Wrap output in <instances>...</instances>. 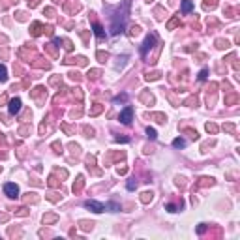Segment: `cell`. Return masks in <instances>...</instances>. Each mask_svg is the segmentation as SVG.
<instances>
[{
	"label": "cell",
	"mask_w": 240,
	"mask_h": 240,
	"mask_svg": "<svg viewBox=\"0 0 240 240\" xmlns=\"http://www.w3.org/2000/svg\"><path fill=\"white\" fill-rule=\"evenodd\" d=\"M128 13H130V0H126L122 8L120 6L116 8V11L113 15V21H111V34H113V36H118L120 32H124Z\"/></svg>",
	"instance_id": "cell-1"
},
{
	"label": "cell",
	"mask_w": 240,
	"mask_h": 240,
	"mask_svg": "<svg viewBox=\"0 0 240 240\" xmlns=\"http://www.w3.org/2000/svg\"><path fill=\"white\" fill-rule=\"evenodd\" d=\"M156 45H158V38H156L154 34H148V36L145 38V42H143V45H141V54H143V58L148 57V51L154 49Z\"/></svg>",
	"instance_id": "cell-2"
},
{
	"label": "cell",
	"mask_w": 240,
	"mask_h": 240,
	"mask_svg": "<svg viewBox=\"0 0 240 240\" xmlns=\"http://www.w3.org/2000/svg\"><path fill=\"white\" fill-rule=\"evenodd\" d=\"M30 30H32V34L34 38L36 36H39V34H43V32H47V34H53V27H43L42 23H32V27H30Z\"/></svg>",
	"instance_id": "cell-3"
},
{
	"label": "cell",
	"mask_w": 240,
	"mask_h": 240,
	"mask_svg": "<svg viewBox=\"0 0 240 240\" xmlns=\"http://www.w3.org/2000/svg\"><path fill=\"white\" fill-rule=\"evenodd\" d=\"M4 193H6L9 199H17L19 197V186H17V184H13V182L4 184Z\"/></svg>",
	"instance_id": "cell-4"
},
{
	"label": "cell",
	"mask_w": 240,
	"mask_h": 240,
	"mask_svg": "<svg viewBox=\"0 0 240 240\" xmlns=\"http://www.w3.org/2000/svg\"><path fill=\"white\" fill-rule=\"evenodd\" d=\"M131 118H133V107H126L124 111L118 115V120L122 122V124H131Z\"/></svg>",
	"instance_id": "cell-5"
},
{
	"label": "cell",
	"mask_w": 240,
	"mask_h": 240,
	"mask_svg": "<svg viewBox=\"0 0 240 240\" xmlns=\"http://www.w3.org/2000/svg\"><path fill=\"white\" fill-rule=\"evenodd\" d=\"M85 206L88 208V210L96 212V214H101V212L105 210V205H101V203H98V201H86V203H85Z\"/></svg>",
	"instance_id": "cell-6"
},
{
	"label": "cell",
	"mask_w": 240,
	"mask_h": 240,
	"mask_svg": "<svg viewBox=\"0 0 240 240\" xmlns=\"http://www.w3.org/2000/svg\"><path fill=\"white\" fill-rule=\"evenodd\" d=\"M8 111H9V115H17L19 111H21V100H19V98H13V100H9Z\"/></svg>",
	"instance_id": "cell-7"
},
{
	"label": "cell",
	"mask_w": 240,
	"mask_h": 240,
	"mask_svg": "<svg viewBox=\"0 0 240 240\" xmlns=\"http://www.w3.org/2000/svg\"><path fill=\"white\" fill-rule=\"evenodd\" d=\"M92 28H94V34H96V38H98V39H105V30H103V27H101L100 23H94V24H92Z\"/></svg>",
	"instance_id": "cell-8"
},
{
	"label": "cell",
	"mask_w": 240,
	"mask_h": 240,
	"mask_svg": "<svg viewBox=\"0 0 240 240\" xmlns=\"http://www.w3.org/2000/svg\"><path fill=\"white\" fill-rule=\"evenodd\" d=\"M182 11L184 13H190L191 11V9H193V4H191V0H182Z\"/></svg>",
	"instance_id": "cell-9"
},
{
	"label": "cell",
	"mask_w": 240,
	"mask_h": 240,
	"mask_svg": "<svg viewBox=\"0 0 240 240\" xmlns=\"http://www.w3.org/2000/svg\"><path fill=\"white\" fill-rule=\"evenodd\" d=\"M83 186H85V178H83V176H77V182L73 184V191H75V193L81 191V190H83Z\"/></svg>",
	"instance_id": "cell-10"
},
{
	"label": "cell",
	"mask_w": 240,
	"mask_h": 240,
	"mask_svg": "<svg viewBox=\"0 0 240 240\" xmlns=\"http://www.w3.org/2000/svg\"><path fill=\"white\" fill-rule=\"evenodd\" d=\"M58 219V216L57 214H47V216H43V223L47 225V223H54Z\"/></svg>",
	"instance_id": "cell-11"
},
{
	"label": "cell",
	"mask_w": 240,
	"mask_h": 240,
	"mask_svg": "<svg viewBox=\"0 0 240 240\" xmlns=\"http://www.w3.org/2000/svg\"><path fill=\"white\" fill-rule=\"evenodd\" d=\"M105 210L118 212V210H120V205H118V203H107V205H105Z\"/></svg>",
	"instance_id": "cell-12"
},
{
	"label": "cell",
	"mask_w": 240,
	"mask_h": 240,
	"mask_svg": "<svg viewBox=\"0 0 240 240\" xmlns=\"http://www.w3.org/2000/svg\"><path fill=\"white\" fill-rule=\"evenodd\" d=\"M6 79H8V69L6 66L0 64V83H6Z\"/></svg>",
	"instance_id": "cell-13"
},
{
	"label": "cell",
	"mask_w": 240,
	"mask_h": 240,
	"mask_svg": "<svg viewBox=\"0 0 240 240\" xmlns=\"http://www.w3.org/2000/svg\"><path fill=\"white\" fill-rule=\"evenodd\" d=\"M141 100L145 101L146 105H152V103H154V98H152V94H146V92H145V94H141Z\"/></svg>",
	"instance_id": "cell-14"
},
{
	"label": "cell",
	"mask_w": 240,
	"mask_h": 240,
	"mask_svg": "<svg viewBox=\"0 0 240 240\" xmlns=\"http://www.w3.org/2000/svg\"><path fill=\"white\" fill-rule=\"evenodd\" d=\"M101 111H103V105H100V103H96L94 107H92V111H90V116H96V115H100Z\"/></svg>",
	"instance_id": "cell-15"
},
{
	"label": "cell",
	"mask_w": 240,
	"mask_h": 240,
	"mask_svg": "<svg viewBox=\"0 0 240 240\" xmlns=\"http://www.w3.org/2000/svg\"><path fill=\"white\" fill-rule=\"evenodd\" d=\"M152 197H154V193H152V191H145V193L141 195V201H143V203H150Z\"/></svg>",
	"instance_id": "cell-16"
},
{
	"label": "cell",
	"mask_w": 240,
	"mask_h": 240,
	"mask_svg": "<svg viewBox=\"0 0 240 240\" xmlns=\"http://www.w3.org/2000/svg\"><path fill=\"white\" fill-rule=\"evenodd\" d=\"M203 6H205V9H214V8L218 6V0H205Z\"/></svg>",
	"instance_id": "cell-17"
},
{
	"label": "cell",
	"mask_w": 240,
	"mask_h": 240,
	"mask_svg": "<svg viewBox=\"0 0 240 240\" xmlns=\"http://www.w3.org/2000/svg\"><path fill=\"white\" fill-rule=\"evenodd\" d=\"M173 146H175V148H184V146H186V141L178 137V139H175V141H173Z\"/></svg>",
	"instance_id": "cell-18"
},
{
	"label": "cell",
	"mask_w": 240,
	"mask_h": 240,
	"mask_svg": "<svg viewBox=\"0 0 240 240\" xmlns=\"http://www.w3.org/2000/svg\"><path fill=\"white\" fill-rule=\"evenodd\" d=\"M178 24H180V19H178V17H175V19H171V21L167 23V28H169V30H173L175 27H178Z\"/></svg>",
	"instance_id": "cell-19"
},
{
	"label": "cell",
	"mask_w": 240,
	"mask_h": 240,
	"mask_svg": "<svg viewBox=\"0 0 240 240\" xmlns=\"http://www.w3.org/2000/svg\"><path fill=\"white\" fill-rule=\"evenodd\" d=\"M216 47H218V49H227V47H229V42H227V39H218V42H216Z\"/></svg>",
	"instance_id": "cell-20"
},
{
	"label": "cell",
	"mask_w": 240,
	"mask_h": 240,
	"mask_svg": "<svg viewBox=\"0 0 240 240\" xmlns=\"http://www.w3.org/2000/svg\"><path fill=\"white\" fill-rule=\"evenodd\" d=\"M236 100H238V96L236 94H231V96H227V98H225V103L227 105H233V103H236Z\"/></svg>",
	"instance_id": "cell-21"
},
{
	"label": "cell",
	"mask_w": 240,
	"mask_h": 240,
	"mask_svg": "<svg viewBox=\"0 0 240 240\" xmlns=\"http://www.w3.org/2000/svg\"><path fill=\"white\" fill-rule=\"evenodd\" d=\"M206 131H208V133H218V126L212 124V122H208V124H206Z\"/></svg>",
	"instance_id": "cell-22"
},
{
	"label": "cell",
	"mask_w": 240,
	"mask_h": 240,
	"mask_svg": "<svg viewBox=\"0 0 240 240\" xmlns=\"http://www.w3.org/2000/svg\"><path fill=\"white\" fill-rule=\"evenodd\" d=\"M146 135H148V139H152V141H154L156 137H158V133H156L154 128H146Z\"/></svg>",
	"instance_id": "cell-23"
},
{
	"label": "cell",
	"mask_w": 240,
	"mask_h": 240,
	"mask_svg": "<svg viewBox=\"0 0 240 240\" xmlns=\"http://www.w3.org/2000/svg\"><path fill=\"white\" fill-rule=\"evenodd\" d=\"M160 77H161L160 71H154V73H148V75H146V81H156V79H160Z\"/></svg>",
	"instance_id": "cell-24"
},
{
	"label": "cell",
	"mask_w": 240,
	"mask_h": 240,
	"mask_svg": "<svg viewBox=\"0 0 240 240\" xmlns=\"http://www.w3.org/2000/svg\"><path fill=\"white\" fill-rule=\"evenodd\" d=\"M113 101H115V103H124V101H128V94H120V96H116Z\"/></svg>",
	"instance_id": "cell-25"
},
{
	"label": "cell",
	"mask_w": 240,
	"mask_h": 240,
	"mask_svg": "<svg viewBox=\"0 0 240 240\" xmlns=\"http://www.w3.org/2000/svg\"><path fill=\"white\" fill-rule=\"evenodd\" d=\"M152 118H156V122H161V124H163V122H165V115H161V113H154V115H152Z\"/></svg>",
	"instance_id": "cell-26"
},
{
	"label": "cell",
	"mask_w": 240,
	"mask_h": 240,
	"mask_svg": "<svg viewBox=\"0 0 240 240\" xmlns=\"http://www.w3.org/2000/svg\"><path fill=\"white\" fill-rule=\"evenodd\" d=\"M100 73H101L100 69H92V71H88V79H98Z\"/></svg>",
	"instance_id": "cell-27"
},
{
	"label": "cell",
	"mask_w": 240,
	"mask_h": 240,
	"mask_svg": "<svg viewBox=\"0 0 240 240\" xmlns=\"http://www.w3.org/2000/svg\"><path fill=\"white\" fill-rule=\"evenodd\" d=\"M96 57L100 58V62H105V60L109 58V54H107V53H103V51H98V54H96Z\"/></svg>",
	"instance_id": "cell-28"
},
{
	"label": "cell",
	"mask_w": 240,
	"mask_h": 240,
	"mask_svg": "<svg viewBox=\"0 0 240 240\" xmlns=\"http://www.w3.org/2000/svg\"><path fill=\"white\" fill-rule=\"evenodd\" d=\"M165 208H167V210H169V212H176V210H178V208H182V205H180V206H178V205H173V203H169V205H167Z\"/></svg>",
	"instance_id": "cell-29"
},
{
	"label": "cell",
	"mask_w": 240,
	"mask_h": 240,
	"mask_svg": "<svg viewBox=\"0 0 240 240\" xmlns=\"http://www.w3.org/2000/svg\"><path fill=\"white\" fill-rule=\"evenodd\" d=\"M49 186L51 188H60V182H57V178H54V176H51L49 178Z\"/></svg>",
	"instance_id": "cell-30"
},
{
	"label": "cell",
	"mask_w": 240,
	"mask_h": 240,
	"mask_svg": "<svg viewBox=\"0 0 240 240\" xmlns=\"http://www.w3.org/2000/svg\"><path fill=\"white\" fill-rule=\"evenodd\" d=\"M208 77V69L205 68V69H201V73H199V81H205Z\"/></svg>",
	"instance_id": "cell-31"
},
{
	"label": "cell",
	"mask_w": 240,
	"mask_h": 240,
	"mask_svg": "<svg viewBox=\"0 0 240 240\" xmlns=\"http://www.w3.org/2000/svg\"><path fill=\"white\" fill-rule=\"evenodd\" d=\"M92 225H94L92 221H90V223H88V221H81V227H83L85 231H88V229H92Z\"/></svg>",
	"instance_id": "cell-32"
},
{
	"label": "cell",
	"mask_w": 240,
	"mask_h": 240,
	"mask_svg": "<svg viewBox=\"0 0 240 240\" xmlns=\"http://www.w3.org/2000/svg\"><path fill=\"white\" fill-rule=\"evenodd\" d=\"M135 188H137V182H133V180H130V182H128V190H130V191H133Z\"/></svg>",
	"instance_id": "cell-33"
},
{
	"label": "cell",
	"mask_w": 240,
	"mask_h": 240,
	"mask_svg": "<svg viewBox=\"0 0 240 240\" xmlns=\"http://www.w3.org/2000/svg\"><path fill=\"white\" fill-rule=\"evenodd\" d=\"M205 231H206V225H205V223H201V225L197 227V233H199V234H203Z\"/></svg>",
	"instance_id": "cell-34"
},
{
	"label": "cell",
	"mask_w": 240,
	"mask_h": 240,
	"mask_svg": "<svg viewBox=\"0 0 240 240\" xmlns=\"http://www.w3.org/2000/svg\"><path fill=\"white\" fill-rule=\"evenodd\" d=\"M186 133H190V137H191V139H197V131H193V130H186Z\"/></svg>",
	"instance_id": "cell-35"
},
{
	"label": "cell",
	"mask_w": 240,
	"mask_h": 240,
	"mask_svg": "<svg viewBox=\"0 0 240 240\" xmlns=\"http://www.w3.org/2000/svg\"><path fill=\"white\" fill-rule=\"evenodd\" d=\"M17 216H28V210L27 208H21V210L17 212Z\"/></svg>",
	"instance_id": "cell-36"
},
{
	"label": "cell",
	"mask_w": 240,
	"mask_h": 240,
	"mask_svg": "<svg viewBox=\"0 0 240 240\" xmlns=\"http://www.w3.org/2000/svg\"><path fill=\"white\" fill-rule=\"evenodd\" d=\"M45 13H47V17H53V15H54V9L47 8V9H45Z\"/></svg>",
	"instance_id": "cell-37"
},
{
	"label": "cell",
	"mask_w": 240,
	"mask_h": 240,
	"mask_svg": "<svg viewBox=\"0 0 240 240\" xmlns=\"http://www.w3.org/2000/svg\"><path fill=\"white\" fill-rule=\"evenodd\" d=\"M115 141H116V143H120V141H122V143H128V141H130V139H128V137H116Z\"/></svg>",
	"instance_id": "cell-38"
},
{
	"label": "cell",
	"mask_w": 240,
	"mask_h": 240,
	"mask_svg": "<svg viewBox=\"0 0 240 240\" xmlns=\"http://www.w3.org/2000/svg\"><path fill=\"white\" fill-rule=\"evenodd\" d=\"M223 128H225L227 131H234V126H233V124H225V126H223Z\"/></svg>",
	"instance_id": "cell-39"
},
{
	"label": "cell",
	"mask_w": 240,
	"mask_h": 240,
	"mask_svg": "<svg viewBox=\"0 0 240 240\" xmlns=\"http://www.w3.org/2000/svg\"><path fill=\"white\" fill-rule=\"evenodd\" d=\"M54 148H57V152H62V145H60V143H54Z\"/></svg>",
	"instance_id": "cell-40"
},
{
	"label": "cell",
	"mask_w": 240,
	"mask_h": 240,
	"mask_svg": "<svg viewBox=\"0 0 240 240\" xmlns=\"http://www.w3.org/2000/svg\"><path fill=\"white\" fill-rule=\"evenodd\" d=\"M126 171H128L126 167H118V175H126Z\"/></svg>",
	"instance_id": "cell-41"
},
{
	"label": "cell",
	"mask_w": 240,
	"mask_h": 240,
	"mask_svg": "<svg viewBox=\"0 0 240 240\" xmlns=\"http://www.w3.org/2000/svg\"><path fill=\"white\" fill-rule=\"evenodd\" d=\"M39 4V0H32V2H30V8H36Z\"/></svg>",
	"instance_id": "cell-42"
},
{
	"label": "cell",
	"mask_w": 240,
	"mask_h": 240,
	"mask_svg": "<svg viewBox=\"0 0 240 240\" xmlns=\"http://www.w3.org/2000/svg\"><path fill=\"white\" fill-rule=\"evenodd\" d=\"M0 42H6V36H0Z\"/></svg>",
	"instance_id": "cell-43"
},
{
	"label": "cell",
	"mask_w": 240,
	"mask_h": 240,
	"mask_svg": "<svg viewBox=\"0 0 240 240\" xmlns=\"http://www.w3.org/2000/svg\"><path fill=\"white\" fill-rule=\"evenodd\" d=\"M148 2H150V0H148Z\"/></svg>",
	"instance_id": "cell-44"
}]
</instances>
